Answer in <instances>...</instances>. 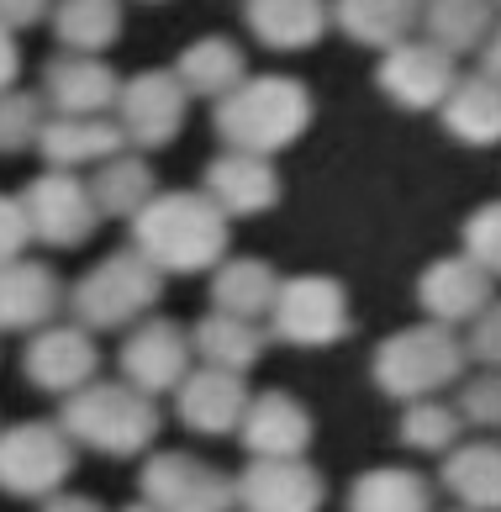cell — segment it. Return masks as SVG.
Masks as SVG:
<instances>
[{"mask_svg":"<svg viewBox=\"0 0 501 512\" xmlns=\"http://www.w3.org/2000/svg\"><path fill=\"white\" fill-rule=\"evenodd\" d=\"M227 217L206 191H159L132 217V249L164 275H201L227 259Z\"/></svg>","mask_w":501,"mask_h":512,"instance_id":"6da1fadb","label":"cell"},{"mask_svg":"<svg viewBox=\"0 0 501 512\" xmlns=\"http://www.w3.org/2000/svg\"><path fill=\"white\" fill-rule=\"evenodd\" d=\"M312 127V96L291 74H259L243 80L233 96L217 101V138L243 154H280Z\"/></svg>","mask_w":501,"mask_h":512,"instance_id":"7a4b0ae2","label":"cell"},{"mask_svg":"<svg viewBox=\"0 0 501 512\" xmlns=\"http://www.w3.org/2000/svg\"><path fill=\"white\" fill-rule=\"evenodd\" d=\"M59 423L80 449L127 460V454H143L153 444V433H159V407H153V396L138 391L132 381H90V386L64 396Z\"/></svg>","mask_w":501,"mask_h":512,"instance_id":"3957f363","label":"cell"},{"mask_svg":"<svg viewBox=\"0 0 501 512\" xmlns=\"http://www.w3.org/2000/svg\"><path fill=\"white\" fill-rule=\"evenodd\" d=\"M465 359L470 344H459L449 322H417V328H401L391 338H380V349L370 359V375L385 396L396 402H422L443 386L465 381Z\"/></svg>","mask_w":501,"mask_h":512,"instance_id":"277c9868","label":"cell"},{"mask_svg":"<svg viewBox=\"0 0 501 512\" xmlns=\"http://www.w3.org/2000/svg\"><path fill=\"white\" fill-rule=\"evenodd\" d=\"M159 291H164L159 264L143 249H122V254H106L101 264H90L74 280L69 307H74V322H85L90 333H117V328H132L159 301Z\"/></svg>","mask_w":501,"mask_h":512,"instance_id":"5b68a950","label":"cell"},{"mask_svg":"<svg viewBox=\"0 0 501 512\" xmlns=\"http://www.w3.org/2000/svg\"><path fill=\"white\" fill-rule=\"evenodd\" d=\"M74 470V439L64 423H11L0 428V491L22 502H43L64 491Z\"/></svg>","mask_w":501,"mask_h":512,"instance_id":"8992f818","label":"cell"},{"mask_svg":"<svg viewBox=\"0 0 501 512\" xmlns=\"http://www.w3.org/2000/svg\"><path fill=\"white\" fill-rule=\"evenodd\" d=\"M354 328L349 317V296L338 280L327 275H291L280 280L275 312H269V333L285 338L296 349H322V344H343Z\"/></svg>","mask_w":501,"mask_h":512,"instance_id":"52a82bcc","label":"cell"},{"mask_svg":"<svg viewBox=\"0 0 501 512\" xmlns=\"http://www.w3.org/2000/svg\"><path fill=\"white\" fill-rule=\"evenodd\" d=\"M22 212L37 243L48 249H74L95 233L101 222V206H95L90 180H80L74 169H43L27 191H22Z\"/></svg>","mask_w":501,"mask_h":512,"instance_id":"ba28073f","label":"cell"},{"mask_svg":"<svg viewBox=\"0 0 501 512\" xmlns=\"http://www.w3.org/2000/svg\"><path fill=\"white\" fill-rule=\"evenodd\" d=\"M185 106H190V90L175 69H143V74H132V80H122L117 122L127 132V143L169 148L185 127Z\"/></svg>","mask_w":501,"mask_h":512,"instance_id":"9c48e42d","label":"cell"},{"mask_svg":"<svg viewBox=\"0 0 501 512\" xmlns=\"http://www.w3.org/2000/svg\"><path fill=\"white\" fill-rule=\"evenodd\" d=\"M143 497L164 512H233L238 481L201 465L196 454H153L143 465Z\"/></svg>","mask_w":501,"mask_h":512,"instance_id":"30bf717a","label":"cell"},{"mask_svg":"<svg viewBox=\"0 0 501 512\" xmlns=\"http://www.w3.org/2000/svg\"><path fill=\"white\" fill-rule=\"evenodd\" d=\"M375 85H380L396 106H407V111H433V106L449 101V90L459 85L454 53L438 48L433 37H428V43L407 37V43H396V48L380 53Z\"/></svg>","mask_w":501,"mask_h":512,"instance_id":"8fae6325","label":"cell"},{"mask_svg":"<svg viewBox=\"0 0 501 512\" xmlns=\"http://www.w3.org/2000/svg\"><path fill=\"white\" fill-rule=\"evenodd\" d=\"M95 365H101V349L85 322H48V328L32 333V344L22 354V370L37 391L69 396L95 381Z\"/></svg>","mask_w":501,"mask_h":512,"instance_id":"7c38bea8","label":"cell"},{"mask_svg":"<svg viewBox=\"0 0 501 512\" xmlns=\"http://www.w3.org/2000/svg\"><path fill=\"white\" fill-rule=\"evenodd\" d=\"M190 354H196L190 333L175 328V322H164V317H153V322H132L117 365H122V381L159 396V391H180V381L190 375Z\"/></svg>","mask_w":501,"mask_h":512,"instance_id":"4fadbf2b","label":"cell"},{"mask_svg":"<svg viewBox=\"0 0 501 512\" xmlns=\"http://www.w3.org/2000/svg\"><path fill=\"white\" fill-rule=\"evenodd\" d=\"M491 286H496V275L486 264H475L470 254H449V259H433L428 270L417 275V301L433 322L459 328V322H475L496 301Z\"/></svg>","mask_w":501,"mask_h":512,"instance_id":"5bb4252c","label":"cell"},{"mask_svg":"<svg viewBox=\"0 0 501 512\" xmlns=\"http://www.w3.org/2000/svg\"><path fill=\"white\" fill-rule=\"evenodd\" d=\"M248 386L238 370H217V365H201L190 370L180 391H175V407H180V423L190 433H206V439H222V433L243 428V412H248Z\"/></svg>","mask_w":501,"mask_h":512,"instance_id":"9a60e30c","label":"cell"},{"mask_svg":"<svg viewBox=\"0 0 501 512\" xmlns=\"http://www.w3.org/2000/svg\"><path fill=\"white\" fill-rule=\"evenodd\" d=\"M69 301L64 280L37 259H6L0 264V333H37L48 328Z\"/></svg>","mask_w":501,"mask_h":512,"instance_id":"2e32d148","label":"cell"},{"mask_svg":"<svg viewBox=\"0 0 501 512\" xmlns=\"http://www.w3.org/2000/svg\"><path fill=\"white\" fill-rule=\"evenodd\" d=\"M327 486L312 465L301 460H254L238 476V507L243 512H317Z\"/></svg>","mask_w":501,"mask_h":512,"instance_id":"e0dca14e","label":"cell"},{"mask_svg":"<svg viewBox=\"0 0 501 512\" xmlns=\"http://www.w3.org/2000/svg\"><path fill=\"white\" fill-rule=\"evenodd\" d=\"M122 96V80L101 64V53H64L43 69V101L59 117H106Z\"/></svg>","mask_w":501,"mask_h":512,"instance_id":"ac0fdd59","label":"cell"},{"mask_svg":"<svg viewBox=\"0 0 501 512\" xmlns=\"http://www.w3.org/2000/svg\"><path fill=\"white\" fill-rule=\"evenodd\" d=\"M201 191L222 206L227 217H259L280 201V175L264 154H243V148H227L222 159L206 164Z\"/></svg>","mask_w":501,"mask_h":512,"instance_id":"d6986e66","label":"cell"},{"mask_svg":"<svg viewBox=\"0 0 501 512\" xmlns=\"http://www.w3.org/2000/svg\"><path fill=\"white\" fill-rule=\"evenodd\" d=\"M243 449L254 460H296L312 444V412L285 391H264L243 412Z\"/></svg>","mask_w":501,"mask_h":512,"instance_id":"ffe728a7","label":"cell"},{"mask_svg":"<svg viewBox=\"0 0 501 512\" xmlns=\"http://www.w3.org/2000/svg\"><path fill=\"white\" fill-rule=\"evenodd\" d=\"M127 143L122 122H106V117H53L37 132V154H43L53 169H85V164H106L117 159Z\"/></svg>","mask_w":501,"mask_h":512,"instance_id":"44dd1931","label":"cell"},{"mask_svg":"<svg viewBox=\"0 0 501 512\" xmlns=\"http://www.w3.org/2000/svg\"><path fill=\"white\" fill-rule=\"evenodd\" d=\"M243 22H248V32H254L264 48L296 53V48H312L317 37L327 32L333 6H327V0H248Z\"/></svg>","mask_w":501,"mask_h":512,"instance_id":"7402d4cb","label":"cell"},{"mask_svg":"<svg viewBox=\"0 0 501 512\" xmlns=\"http://www.w3.org/2000/svg\"><path fill=\"white\" fill-rule=\"evenodd\" d=\"M443 491L470 512H501V444H454L438 470Z\"/></svg>","mask_w":501,"mask_h":512,"instance_id":"603a6c76","label":"cell"},{"mask_svg":"<svg viewBox=\"0 0 501 512\" xmlns=\"http://www.w3.org/2000/svg\"><path fill=\"white\" fill-rule=\"evenodd\" d=\"M449 138L470 143V148H491L501 143V80L480 74H459V85L449 90V101L438 106Z\"/></svg>","mask_w":501,"mask_h":512,"instance_id":"cb8c5ba5","label":"cell"},{"mask_svg":"<svg viewBox=\"0 0 501 512\" xmlns=\"http://www.w3.org/2000/svg\"><path fill=\"white\" fill-rule=\"evenodd\" d=\"M333 22L364 48H396L422 22V0H333Z\"/></svg>","mask_w":501,"mask_h":512,"instance_id":"d4e9b609","label":"cell"},{"mask_svg":"<svg viewBox=\"0 0 501 512\" xmlns=\"http://www.w3.org/2000/svg\"><path fill=\"white\" fill-rule=\"evenodd\" d=\"M190 344H196L201 365H217V370H254L259 354H264V328L254 317H233V312H217L196 322V333H190Z\"/></svg>","mask_w":501,"mask_h":512,"instance_id":"484cf974","label":"cell"},{"mask_svg":"<svg viewBox=\"0 0 501 512\" xmlns=\"http://www.w3.org/2000/svg\"><path fill=\"white\" fill-rule=\"evenodd\" d=\"M280 296V275L264 259H222L211 275V307L233 312V317H269Z\"/></svg>","mask_w":501,"mask_h":512,"instance_id":"4316f807","label":"cell"},{"mask_svg":"<svg viewBox=\"0 0 501 512\" xmlns=\"http://www.w3.org/2000/svg\"><path fill=\"white\" fill-rule=\"evenodd\" d=\"M422 27L454 59L459 53H480L486 37L496 32V0H428L422 6Z\"/></svg>","mask_w":501,"mask_h":512,"instance_id":"83f0119b","label":"cell"},{"mask_svg":"<svg viewBox=\"0 0 501 512\" xmlns=\"http://www.w3.org/2000/svg\"><path fill=\"white\" fill-rule=\"evenodd\" d=\"M175 74L185 80L190 96L222 101L243 85V53H238V43H227V37H196V43L180 53Z\"/></svg>","mask_w":501,"mask_h":512,"instance_id":"f1b7e54d","label":"cell"},{"mask_svg":"<svg viewBox=\"0 0 501 512\" xmlns=\"http://www.w3.org/2000/svg\"><path fill=\"white\" fill-rule=\"evenodd\" d=\"M349 512H433V486L407 465H380L354 481Z\"/></svg>","mask_w":501,"mask_h":512,"instance_id":"f546056e","label":"cell"},{"mask_svg":"<svg viewBox=\"0 0 501 512\" xmlns=\"http://www.w3.org/2000/svg\"><path fill=\"white\" fill-rule=\"evenodd\" d=\"M90 191H95L101 217H127L132 222L153 196H159V185H153V169L138 154H117V159H106L101 169H95Z\"/></svg>","mask_w":501,"mask_h":512,"instance_id":"4dcf8cb0","label":"cell"},{"mask_svg":"<svg viewBox=\"0 0 501 512\" xmlns=\"http://www.w3.org/2000/svg\"><path fill=\"white\" fill-rule=\"evenodd\" d=\"M53 32L69 53H101L122 32V6L117 0H59L53 6Z\"/></svg>","mask_w":501,"mask_h":512,"instance_id":"1f68e13d","label":"cell"},{"mask_svg":"<svg viewBox=\"0 0 501 512\" xmlns=\"http://www.w3.org/2000/svg\"><path fill=\"white\" fill-rule=\"evenodd\" d=\"M459 433H465L459 407H443V402H433V396L407 402V417H401V444H407V449H417V454H449L459 444Z\"/></svg>","mask_w":501,"mask_h":512,"instance_id":"d6a6232c","label":"cell"},{"mask_svg":"<svg viewBox=\"0 0 501 512\" xmlns=\"http://www.w3.org/2000/svg\"><path fill=\"white\" fill-rule=\"evenodd\" d=\"M43 96H32V90H0V154H22V148L37 143V132H43Z\"/></svg>","mask_w":501,"mask_h":512,"instance_id":"836d02e7","label":"cell"},{"mask_svg":"<svg viewBox=\"0 0 501 512\" xmlns=\"http://www.w3.org/2000/svg\"><path fill=\"white\" fill-rule=\"evenodd\" d=\"M459 417L465 428H501V370H480L459 386Z\"/></svg>","mask_w":501,"mask_h":512,"instance_id":"e575fe53","label":"cell"},{"mask_svg":"<svg viewBox=\"0 0 501 512\" xmlns=\"http://www.w3.org/2000/svg\"><path fill=\"white\" fill-rule=\"evenodd\" d=\"M465 254L501 280V201H486L465 222Z\"/></svg>","mask_w":501,"mask_h":512,"instance_id":"d590c367","label":"cell"},{"mask_svg":"<svg viewBox=\"0 0 501 512\" xmlns=\"http://www.w3.org/2000/svg\"><path fill=\"white\" fill-rule=\"evenodd\" d=\"M470 359H480L486 370H501V301H491L486 312L470 322Z\"/></svg>","mask_w":501,"mask_h":512,"instance_id":"8d00e7d4","label":"cell"},{"mask_svg":"<svg viewBox=\"0 0 501 512\" xmlns=\"http://www.w3.org/2000/svg\"><path fill=\"white\" fill-rule=\"evenodd\" d=\"M27 238H32V227H27V212H22V196H16V201L0 196V264L22 259Z\"/></svg>","mask_w":501,"mask_h":512,"instance_id":"74e56055","label":"cell"},{"mask_svg":"<svg viewBox=\"0 0 501 512\" xmlns=\"http://www.w3.org/2000/svg\"><path fill=\"white\" fill-rule=\"evenodd\" d=\"M48 11H53V0H0V27L22 32L32 22H43Z\"/></svg>","mask_w":501,"mask_h":512,"instance_id":"f35d334b","label":"cell"},{"mask_svg":"<svg viewBox=\"0 0 501 512\" xmlns=\"http://www.w3.org/2000/svg\"><path fill=\"white\" fill-rule=\"evenodd\" d=\"M16 74H22V53L11 43V27H0V90H11Z\"/></svg>","mask_w":501,"mask_h":512,"instance_id":"ab89813d","label":"cell"},{"mask_svg":"<svg viewBox=\"0 0 501 512\" xmlns=\"http://www.w3.org/2000/svg\"><path fill=\"white\" fill-rule=\"evenodd\" d=\"M43 512H101V502H95V497H69V491H53V497H43Z\"/></svg>","mask_w":501,"mask_h":512,"instance_id":"60d3db41","label":"cell"},{"mask_svg":"<svg viewBox=\"0 0 501 512\" xmlns=\"http://www.w3.org/2000/svg\"><path fill=\"white\" fill-rule=\"evenodd\" d=\"M480 69H486L491 80H501V27L486 37V48H480Z\"/></svg>","mask_w":501,"mask_h":512,"instance_id":"b9f144b4","label":"cell"},{"mask_svg":"<svg viewBox=\"0 0 501 512\" xmlns=\"http://www.w3.org/2000/svg\"><path fill=\"white\" fill-rule=\"evenodd\" d=\"M122 512H164V507H153V502L143 497V502H132V507H122Z\"/></svg>","mask_w":501,"mask_h":512,"instance_id":"7bdbcfd3","label":"cell"},{"mask_svg":"<svg viewBox=\"0 0 501 512\" xmlns=\"http://www.w3.org/2000/svg\"><path fill=\"white\" fill-rule=\"evenodd\" d=\"M148 6H164V0H148Z\"/></svg>","mask_w":501,"mask_h":512,"instance_id":"ee69618b","label":"cell"},{"mask_svg":"<svg viewBox=\"0 0 501 512\" xmlns=\"http://www.w3.org/2000/svg\"><path fill=\"white\" fill-rule=\"evenodd\" d=\"M459 512H470V507H459Z\"/></svg>","mask_w":501,"mask_h":512,"instance_id":"f6af8a7d","label":"cell"},{"mask_svg":"<svg viewBox=\"0 0 501 512\" xmlns=\"http://www.w3.org/2000/svg\"><path fill=\"white\" fill-rule=\"evenodd\" d=\"M496 6H501V0H496Z\"/></svg>","mask_w":501,"mask_h":512,"instance_id":"bcb514c9","label":"cell"}]
</instances>
